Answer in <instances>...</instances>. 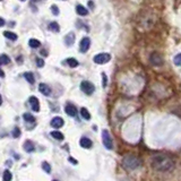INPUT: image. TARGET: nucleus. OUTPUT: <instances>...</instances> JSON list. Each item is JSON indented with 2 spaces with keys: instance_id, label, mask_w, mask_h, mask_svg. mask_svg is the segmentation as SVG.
<instances>
[{
  "instance_id": "a878e982",
  "label": "nucleus",
  "mask_w": 181,
  "mask_h": 181,
  "mask_svg": "<svg viewBox=\"0 0 181 181\" xmlns=\"http://www.w3.org/2000/svg\"><path fill=\"white\" fill-rule=\"evenodd\" d=\"M173 62H174V65H175V66H181V53L177 54V56L174 57Z\"/></svg>"
},
{
  "instance_id": "4468645a",
  "label": "nucleus",
  "mask_w": 181,
  "mask_h": 181,
  "mask_svg": "<svg viewBox=\"0 0 181 181\" xmlns=\"http://www.w3.org/2000/svg\"><path fill=\"white\" fill-rule=\"evenodd\" d=\"M74 42H75V34L73 32L68 33V34L66 35V37H65V43H66V45L70 46V45L74 44Z\"/></svg>"
},
{
  "instance_id": "9d476101",
  "label": "nucleus",
  "mask_w": 181,
  "mask_h": 181,
  "mask_svg": "<svg viewBox=\"0 0 181 181\" xmlns=\"http://www.w3.org/2000/svg\"><path fill=\"white\" fill-rule=\"evenodd\" d=\"M63 123H65V121L61 117H54L51 120V126L53 128H61L63 126Z\"/></svg>"
},
{
  "instance_id": "aec40b11",
  "label": "nucleus",
  "mask_w": 181,
  "mask_h": 181,
  "mask_svg": "<svg viewBox=\"0 0 181 181\" xmlns=\"http://www.w3.org/2000/svg\"><path fill=\"white\" fill-rule=\"evenodd\" d=\"M28 44H30V46H31V48H34V49H36V48H39V46L41 45V42H40L39 40L31 39V40L28 41Z\"/></svg>"
},
{
  "instance_id": "a211bd4d",
  "label": "nucleus",
  "mask_w": 181,
  "mask_h": 181,
  "mask_svg": "<svg viewBox=\"0 0 181 181\" xmlns=\"http://www.w3.org/2000/svg\"><path fill=\"white\" fill-rule=\"evenodd\" d=\"M66 62H67V65L69 67H71V68H76L78 66V61L76 59H74V58H69V59L66 60Z\"/></svg>"
},
{
  "instance_id": "4be33fe9",
  "label": "nucleus",
  "mask_w": 181,
  "mask_h": 181,
  "mask_svg": "<svg viewBox=\"0 0 181 181\" xmlns=\"http://www.w3.org/2000/svg\"><path fill=\"white\" fill-rule=\"evenodd\" d=\"M49 30L52 31V32H59V24L58 23H56V22H52L49 24Z\"/></svg>"
},
{
  "instance_id": "c85d7f7f",
  "label": "nucleus",
  "mask_w": 181,
  "mask_h": 181,
  "mask_svg": "<svg viewBox=\"0 0 181 181\" xmlns=\"http://www.w3.org/2000/svg\"><path fill=\"white\" fill-rule=\"evenodd\" d=\"M51 11H52V14L53 15H59V9H58V7L56 6V5H52L51 6Z\"/></svg>"
},
{
  "instance_id": "f704fd0d",
  "label": "nucleus",
  "mask_w": 181,
  "mask_h": 181,
  "mask_svg": "<svg viewBox=\"0 0 181 181\" xmlns=\"http://www.w3.org/2000/svg\"><path fill=\"white\" fill-rule=\"evenodd\" d=\"M2 104V97H1V95H0V105Z\"/></svg>"
},
{
  "instance_id": "2f4dec72",
  "label": "nucleus",
  "mask_w": 181,
  "mask_h": 181,
  "mask_svg": "<svg viewBox=\"0 0 181 181\" xmlns=\"http://www.w3.org/2000/svg\"><path fill=\"white\" fill-rule=\"evenodd\" d=\"M5 24H6V22H5V20H4L2 18L0 17V27H1V26H4Z\"/></svg>"
},
{
  "instance_id": "423d86ee",
  "label": "nucleus",
  "mask_w": 181,
  "mask_h": 181,
  "mask_svg": "<svg viewBox=\"0 0 181 181\" xmlns=\"http://www.w3.org/2000/svg\"><path fill=\"white\" fill-rule=\"evenodd\" d=\"M149 62L153 65V66H162L163 65V59H162V57H161V54L160 53H157V52H153L152 54H151V57H149Z\"/></svg>"
},
{
  "instance_id": "7ed1b4c3",
  "label": "nucleus",
  "mask_w": 181,
  "mask_h": 181,
  "mask_svg": "<svg viewBox=\"0 0 181 181\" xmlns=\"http://www.w3.org/2000/svg\"><path fill=\"white\" fill-rule=\"evenodd\" d=\"M102 142H103V145L106 149H112L113 148L112 138H111L110 132L108 130H103L102 131Z\"/></svg>"
},
{
  "instance_id": "5701e85b",
  "label": "nucleus",
  "mask_w": 181,
  "mask_h": 181,
  "mask_svg": "<svg viewBox=\"0 0 181 181\" xmlns=\"http://www.w3.org/2000/svg\"><path fill=\"white\" fill-rule=\"evenodd\" d=\"M51 136L57 140H62L63 139V134H61L60 131H51Z\"/></svg>"
},
{
  "instance_id": "c9c22d12",
  "label": "nucleus",
  "mask_w": 181,
  "mask_h": 181,
  "mask_svg": "<svg viewBox=\"0 0 181 181\" xmlns=\"http://www.w3.org/2000/svg\"><path fill=\"white\" fill-rule=\"evenodd\" d=\"M20 1H25V0H20Z\"/></svg>"
},
{
  "instance_id": "b1692460",
  "label": "nucleus",
  "mask_w": 181,
  "mask_h": 181,
  "mask_svg": "<svg viewBox=\"0 0 181 181\" xmlns=\"http://www.w3.org/2000/svg\"><path fill=\"white\" fill-rule=\"evenodd\" d=\"M11 179H13V175H11L10 171L6 170V171L4 172V175H2V180L4 181H11Z\"/></svg>"
},
{
  "instance_id": "cd10ccee",
  "label": "nucleus",
  "mask_w": 181,
  "mask_h": 181,
  "mask_svg": "<svg viewBox=\"0 0 181 181\" xmlns=\"http://www.w3.org/2000/svg\"><path fill=\"white\" fill-rule=\"evenodd\" d=\"M42 168H43V170L46 173H50V171H51V168H50V165H49L48 162H43L42 163Z\"/></svg>"
},
{
  "instance_id": "ddd939ff",
  "label": "nucleus",
  "mask_w": 181,
  "mask_h": 181,
  "mask_svg": "<svg viewBox=\"0 0 181 181\" xmlns=\"http://www.w3.org/2000/svg\"><path fill=\"white\" fill-rule=\"evenodd\" d=\"M24 149H25L27 153H32V152H34V149H35L34 143L31 142V140H26L25 143H24Z\"/></svg>"
},
{
  "instance_id": "6e6552de",
  "label": "nucleus",
  "mask_w": 181,
  "mask_h": 181,
  "mask_svg": "<svg viewBox=\"0 0 181 181\" xmlns=\"http://www.w3.org/2000/svg\"><path fill=\"white\" fill-rule=\"evenodd\" d=\"M30 105L32 108V110L34 112H39L40 111V102H39V99L36 96H31L30 97Z\"/></svg>"
},
{
  "instance_id": "9b49d317",
  "label": "nucleus",
  "mask_w": 181,
  "mask_h": 181,
  "mask_svg": "<svg viewBox=\"0 0 181 181\" xmlns=\"http://www.w3.org/2000/svg\"><path fill=\"white\" fill-rule=\"evenodd\" d=\"M39 91L43 95H45V96H49V95L51 94V88H50V86L46 85V84H43V83H41L39 85Z\"/></svg>"
},
{
  "instance_id": "7c9ffc66",
  "label": "nucleus",
  "mask_w": 181,
  "mask_h": 181,
  "mask_svg": "<svg viewBox=\"0 0 181 181\" xmlns=\"http://www.w3.org/2000/svg\"><path fill=\"white\" fill-rule=\"evenodd\" d=\"M102 78H103V84H102V85H103V87H106V84H108V78H106V75H105V74H102Z\"/></svg>"
},
{
  "instance_id": "dca6fc26",
  "label": "nucleus",
  "mask_w": 181,
  "mask_h": 181,
  "mask_svg": "<svg viewBox=\"0 0 181 181\" xmlns=\"http://www.w3.org/2000/svg\"><path fill=\"white\" fill-rule=\"evenodd\" d=\"M4 35H5L7 39L11 40V41H16V40H17V35L15 34V33H13V32L6 31V32H4Z\"/></svg>"
},
{
  "instance_id": "f03ea898",
  "label": "nucleus",
  "mask_w": 181,
  "mask_h": 181,
  "mask_svg": "<svg viewBox=\"0 0 181 181\" xmlns=\"http://www.w3.org/2000/svg\"><path fill=\"white\" fill-rule=\"evenodd\" d=\"M122 163H123V166L126 169H128V170H136V169H138L142 165V161L138 157H136V156L127 155L125 156Z\"/></svg>"
},
{
  "instance_id": "2eb2a0df",
  "label": "nucleus",
  "mask_w": 181,
  "mask_h": 181,
  "mask_svg": "<svg viewBox=\"0 0 181 181\" xmlns=\"http://www.w3.org/2000/svg\"><path fill=\"white\" fill-rule=\"evenodd\" d=\"M76 11H77V14L79 16H86L87 14H88V10L84 6H82V5H78L77 7H76Z\"/></svg>"
},
{
  "instance_id": "473e14b6",
  "label": "nucleus",
  "mask_w": 181,
  "mask_h": 181,
  "mask_svg": "<svg viewBox=\"0 0 181 181\" xmlns=\"http://www.w3.org/2000/svg\"><path fill=\"white\" fill-rule=\"evenodd\" d=\"M68 160H69V161H71V162H73V163H75V164L77 163V162H76V161H75V160H74V158H71V157H69Z\"/></svg>"
},
{
  "instance_id": "39448f33",
  "label": "nucleus",
  "mask_w": 181,
  "mask_h": 181,
  "mask_svg": "<svg viewBox=\"0 0 181 181\" xmlns=\"http://www.w3.org/2000/svg\"><path fill=\"white\" fill-rule=\"evenodd\" d=\"M80 89L87 95H91L94 93L95 91V86L91 83V82H87V80H84V82H82V84H80Z\"/></svg>"
},
{
  "instance_id": "f257e3e1",
  "label": "nucleus",
  "mask_w": 181,
  "mask_h": 181,
  "mask_svg": "<svg viewBox=\"0 0 181 181\" xmlns=\"http://www.w3.org/2000/svg\"><path fill=\"white\" fill-rule=\"evenodd\" d=\"M152 166L157 171H170L173 169L174 163L169 156L156 155L152 158Z\"/></svg>"
},
{
  "instance_id": "f3484780",
  "label": "nucleus",
  "mask_w": 181,
  "mask_h": 181,
  "mask_svg": "<svg viewBox=\"0 0 181 181\" xmlns=\"http://www.w3.org/2000/svg\"><path fill=\"white\" fill-rule=\"evenodd\" d=\"M80 114H82V117H83L84 119H86V120H89V119H91V113L88 112V110H87L86 108H82V109H80Z\"/></svg>"
},
{
  "instance_id": "72a5a7b5",
  "label": "nucleus",
  "mask_w": 181,
  "mask_h": 181,
  "mask_svg": "<svg viewBox=\"0 0 181 181\" xmlns=\"http://www.w3.org/2000/svg\"><path fill=\"white\" fill-rule=\"evenodd\" d=\"M5 76V74H4V71L2 70H0V77H4Z\"/></svg>"
},
{
  "instance_id": "e433bc0d",
  "label": "nucleus",
  "mask_w": 181,
  "mask_h": 181,
  "mask_svg": "<svg viewBox=\"0 0 181 181\" xmlns=\"http://www.w3.org/2000/svg\"><path fill=\"white\" fill-rule=\"evenodd\" d=\"M53 181H58V180H53Z\"/></svg>"
},
{
  "instance_id": "0eeeda50",
  "label": "nucleus",
  "mask_w": 181,
  "mask_h": 181,
  "mask_svg": "<svg viewBox=\"0 0 181 181\" xmlns=\"http://www.w3.org/2000/svg\"><path fill=\"white\" fill-rule=\"evenodd\" d=\"M89 46H91V40H89L88 37L82 39L80 44H79V50H80V52H83V53L87 52L88 51V49H89Z\"/></svg>"
},
{
  "instance_id": "f8f14e48",
  "label": "nucleus",
  "mask_w": 181,
  "mask_h": 181,
  "mask_svg": "<svg viewBox=\"0 0 181 181\" xmlns=\"http://www.w3.org/2000/svg\"><path fill=\"white\" fill-rule=\"evenodd\" d=\"M79 144H80V146L83 147V148H91V147H92V145H93L92 140H91L89 138H87V137L80 138V140H79Z\"/></svg>"
},
{
  "instance_id": "bb28decb",
  "label": "nucleus",
  "mask_w": 181,
  "mask_h": 181,
  "mask_svg": "<svg viewBox=\"0 0 181 181\" xmlns=\"http://www.w3.org/2000/svg\"><path fill=\"white\" fill-rule=\"evenodd\" d=\"M11 136L14 138H18L19 136H20V130H19V128H14V130H13V132H11Z\"/></svg>"
},
{
  "instance_id": "20e7f679",
  "label": "nucleus",
  "mask_w": 181,
  "mask_h": 181,
  "mask_svg": "<svg viewBox=\"0 0 181 181\" xmlns=\"http://www.w3.org/2000/svg\"><path fill=\"white\" fill-rule=\"evenodd\" d=\"M111 60V56L109 54V53H99V54H96L94 58H93V61H94L95 63H97V65H104V63H106V62H109V61Z\"/></svg>"
},
{
  "instance_id": "1a4fd4ad",
  "label": "nucleus",
  "mask_w": 181,
  "mask_h": 181,
  "mask_svg": "<svg viewBox=\"0 0 181 181\" xmlns=\"http://www.w3.org/2000/svg\"><path fill=\"white\" fill-rule=\"evenodd\" d=\"M65 111H66V113L68 114L69 117H75V116H77V109H76V106L73 105V104H67L66 108H65Z\"/></svg>"
},
{
  "instance_id": "412c9836",
  "label": "nucleus",
  "mask_w": 181,
  "mask_h": 181,
  "mask_svg": "<svg viewBox=\"0 0 181 181\" xmlns=\"http://www.w3.org/2000/svg\"><path fill=\"white\" fill-rule=\"evenodd\" d=\"M9 62H10V59H9L8 56H6V54L0 56V66L1 65H8Z\"/></svg>"
},
{
  "instance_id": "c756f323",
  "label": "nucleus",
  "mask_w": 181,
  "mask_h": 181,
  "mask_svg": "<svg viewBox=\"0 0 181 181\" xmlns=\"http://www.w3.org/2000/svg\"><path fill=\"white\" fill-rule=\"evenodd\" d=\"M36 63H37V67H40V68H42L44 66V61H43V59H36Z\"/></svg>"
},
{
  "instance_id": "6ab92c4d",
  "label": "nucleus",
  "mask_w": 181,
  "mask_h": 181,
  "mask_svg": "<svg viewBox=\"0 0 181 181\" xmlns=\"http://www.w3.org/2000/svg\"><path fill=\"white\" fill-rule=\"evenodd\" d=\"M24 77H25V79L30 83V84H34V75L32 74V73H25L24 74Z\"/></svg>"
},
{
  "instance_id": "393cba45",
  "label": "nucleus",
  "mask_w": 181,
  "mask_h": 181,
  "mask_svg": "<svg viewBox=\"0 0 181 181\" xmlns=\"http://www.w3.org/2000/svg\"><path fill=\"white\" fill-rule=\"evenodd\" d=\"M23 118H24V120L26 121V122H34L35 119L34 117L32 116V114H30V113H24V116H23Z\"/></svg>"
}]
</instances>
